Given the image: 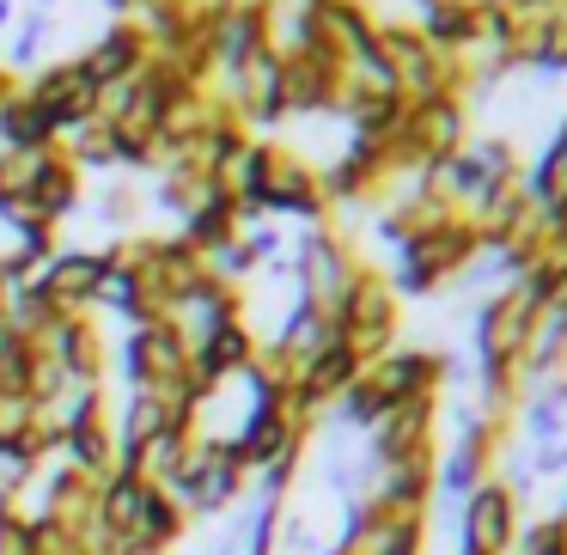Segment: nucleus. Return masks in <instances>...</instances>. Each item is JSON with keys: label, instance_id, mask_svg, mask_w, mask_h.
Segmentation results:
<instances>
[{"label": "nucleus", "instance_id": "f257e3e1", "mask_svg": "<svg viewBox=\"0 0 567 555\" xmlns=\"http://www.w3.org/2000/svg\"><path fill=\"white\" fill-rule=\"evenodd\" d=\"M245 489H250V476H245V464L233 458V445H226V440H202V433L189 440L177 476L165 482V494H172V501L184 506L189 518H220V513H233V506L245 501Z\"/></svg>", "mask_w": 567, "mask_h": 555}, {"label": "nucleus", "instance_id": "f03ea898", "mask_svg": "<svg viewBox=\"0 0 567 555\" xmlns=\"http://www.w3.org/2000/svg\"><path fill=\"white\" fill-rule=\"evenodd\" d=\"M116 367H123V384L128 391H153V397H172L177 384L189 379V348L184 336L172 330L165 318H147L123 336L116 348Z\"/></svg>", "mask_w": 567, "mask_h": 555}, {"label": "nucleus", "instance_id": "7ed1b4c3", "mask_svg": "<svg viewBox=\"0 0 567 555\" xmlns=\"http://www.w3.org/2000/svg\"><path fill=\"white\" fill-rule=\"evenodd\" d=\"M518 537V494L501 476L476 482L464 494V518H457V555H506Z\"/></svg>", "mask_w": 567, "mask_h": 555}, {"label": "nucleus", "instance_id": "20e7f679", "mask_svg": "<svg viewBox=\"0 0 567 555\" xmlns=\"http://www.w3.org/2000/svg\"><path fill=\"white\" fill-rule=\"evenodd\" d=\"M159 318L184 336V348H202L214 330H226V323L245 318V294H238V287H226V281H214V275H202L196 287H184V294L165 299Z\"/></svg>", "mask_w": 567, "mask_h": 555}, {"label": "nucleus", "instance_id": "39448f33", "mask_svg": "<svg viewBox=\"0 0 567 555\" xmlns=\"http://www.w3.org/2000/svg\"><path fill=\"white\" fill-rule=\"evenodd\" d=\"M445 372H452V367H445L440 354H427V348H384L379 360H367L360 379L379 391L384 409H396V403H433Z\"/></svg>", "mask_w": 567, "mask_h": 555}, {"label": "nucleus", "instance_id": "423d86ee", "mask_svg": "<svg viewBox=\"0 0 567 555\" xmlns=\"http://www.w3.org/2000/svg\"><path fill=\"white\" fill-rule=\"evenodd\" d=\"M104 275H111V245L104 250H55L43 269H31V287H38L55 311H92Z\"/></svg>", "mask_w": 567, "mask_h": 555}, {"label": "nucleus", "instance_id": "0eeeda50", "mask_svg": "<svg viewBox=\"0 0 567 555\" xmlns=\"http://www.w3.org/2000/svg\"><path fill=\"white\" fill-rule=\"evenodd\" d=\"M38 348L74 384H104V336H99V323H92L86 311H62V318L38 336Z\"/></svg>", "mask_w": 567, "mask_h": 555}, {"label": "nucleus", "instance_id": "6e6552de", "mask_svg": "<svg viewBox=\"0 0 567 555\" xmlns=\"http://www.w3.org/2000/svg\"><path fill=\"white\" fill-rule=\"evenodd\" d=\"M147 38H141L135 25H128V19H111V25L99 31V38H92V50H80L74 62H80V74L92 80V86H123V80H135L141 68H147Z\"/></svg>", "mask_w": 567, "mask_h": 555}, {"label": "nucleus", "instance_id": "1a4fd4ad", "mask_svg": "<svg viewBox=\"0 0 567 555\" xmlns=\"http://www.w3.org/2000/svg\"><path fill=\"white\" fill-rule=\"evenodd\" d=\"M323 214H330V202H323L318 172L281 153V165H275V177H269V196H262V220H306V226H323Z\"/></svg>", "mask_w": 567, "mask_h": 555}, {"label": "nucleus", "instance_id": "9d476101", "mask_svg": "<svg viewBox=\"0 0 567 555\" xmlns=\"http://www.w3.org/2000/svg\"><path fill=\"white\" fill-rule=\"evenodd\" d=\"M189 440H196V428H189V421H172V428H159V433H153V440L141 445V452L128 458L123 470H135L141 482H153V489H165V482L177 476V464H184Z\"/></svg>", "mask_w": 567, "mask_h": 555}, {"label": "nucleus", "instance_id": "9b49d317", "mask_svg": "<svg viewBox=\"0 0 567 555\" xmlns=\"http://www.w3.org/2000/svg\"><path fill=\"white\" fill-rule=\"evenodd\" d=\"M38 470H43V452H38V440H31V433L0 440V501L19 506V501H25V489L38 482Z\"/></svg>", "mask_w": 567, "mask_h": 555}, {"label": "nucleus", "instance_id": "f8f14e48", "mask_svg": "<svg viewBox=\"0 0 567 555\" xmlns=\"http://www.w3.org/2000/svg\"><path fill=\"white\" fill-rule=\"evenodd\" d=\"M43 50H50V19L25 13V19H19V31L7 38V50H0V68H7V74H38Z\"/></svg>", "mask_w": 567, "mask_h": 555}, {"label": "nucleus", "instance_id": "ddd939ff", "mask_svg": "<svg viewBox=\"0 0 567 555\" xmlns=\"http://www.w3.org/2000/svg\"><path fill=\"white\" fill-rule=\"evenodd\" d=\"M0 555H31V518L19 506H0Z\"/></svg>", "mask_w": 567, "mask_h": 555}]
</instances>
